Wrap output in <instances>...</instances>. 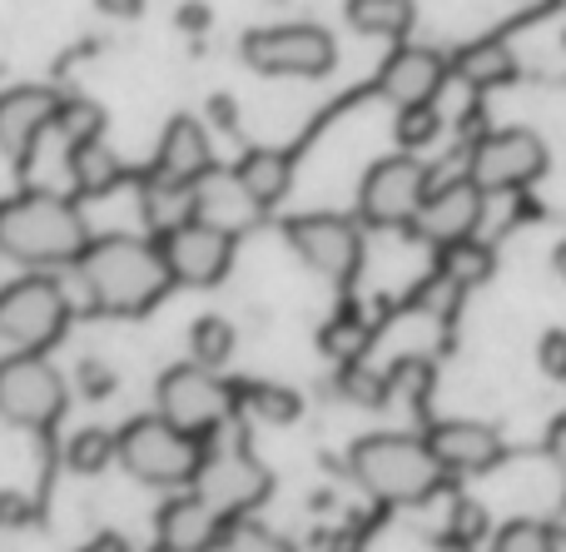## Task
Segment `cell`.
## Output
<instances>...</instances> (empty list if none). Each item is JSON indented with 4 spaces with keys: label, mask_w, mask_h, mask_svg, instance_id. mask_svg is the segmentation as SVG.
I'll return each mask as SVG.
<instances>
[{
    "label": "cell",
    "mask_w": 566,
    "mask_h": 552,
    "mask_svg": "<svg viewBox=\"0 0 566 552\" xmlns=\"http://www.w3.org/2000/svg\"><path fill=\"white\" fill-rule=\"evenodd\" d=\"M224 533H229V518L214 513L195 493H179L159 508V548L165 552H219Z\"/></svg>",
    "instance_id": "cell-20"
},
{
    "label": "cell",
    "mask_w": 566,
    "mask_h": 552,
    "mask_svg": "<svg viewBox=\"0 0 566 552\" xmlns=\"http://www.w3.org/2000/svg\"><path fill=\"white\" fill-rule=\"evenodd\" d=\"M65 169H70V185H75V195H109V189L119 185V175H125V165H119V155L105 145V139H85V145H70L65 155Z\"/></svg>",
    "instance_id": "cell-21"
},
{
    "label": "cell",
    "mask_w": 566,
    "mask_h": 552,
    "mask_svg": "<svg viewBox=\"0 0 566 552\" xmlns=\"http://www.w3.org/2000/svg\"><path fill=\"white\" fill-rule=\"evenodd\" d=\"M179 25H185V30H205L209 25V10L205 6H185V10H179Z\"/></svg>",
    "instance_id": "cell-40"
},
{
    "label": "cell",
    "mask_w": 566,
    "mask_h": 552,
    "mask_svg": "<svg viewBox=\"0 0 566 552\" xmlns=\"http://www.w3.org/2000/svg\"><path fill=\"white\" fill-rule=\"evenodd\" d=\"M492 269H497V254H492L488 244H478V239H462V244L442 249V279H448L452 289H478L492 279Z\"/></svg>",
    "instance_id": "cell-25"
},
{
    "label": "cell",
    "mask_w": 566,
    "mask_h": 552,
    "mask_svg": "<svg viewBox=\"0 0 566 552\" xmlns=\"http://www.w3.org/2000/svg\"><path fill=\"white\" fill-rule=\"evenodd\" d=\"M90 249V229L75 199L55 189H25V195L0 199V254L25 269H60L80 264Z\"/></svg>",
    "instance_id": "cell-2"
},
{
    "label": "cell",
    "mask_w": 566,
    "mask_h": 552,
    "mask_svg": "<svg viewBox=\"0 0 566 552\" xmlns=\"http://www.w3.org/2000/svg\"><path fill=\"white\" fill-rule=\"evenodd\" d=\"M214 169V145H209V129L195 115H175L159 135V155H155V189L159 195H179L189 199V189Z\"/></svg>",
    "instance_id": "cell-14"
},
{
    "label": "cell",
    "mask_w": 566,
    "mask_h": 552,
    "mask_svg": "<svg viewBox=\"0 0 566 552\" xmlns=\"http://www.w3.org/2000/svg\"><path fill=\"white\" fill-rule=\"evenodd\" d=\"M492 552H562V528L547 518H512L492 533Z\"/></svg>",
    "instance_id": "cell-26"
},
{
    "label": "cell",
    "mask_w": 566,
    "mask_h": 552,
    "mask_svg": "<svg viewBox=\"0 0 566 552\" xmlns=\"http://www.w3.org/2000/svg\"><path fill=\"white\" fill-rule=\"evenodd\" d=\"M428 448L438 454V464L448 473H488L502 458V434L492 424H478V418H448L428 434Z\"/></svg>",
    "instance_id": "cell-19"
},
{
    "label": "cell",
    "mask_w": 566,
    "mask_h": 552,
    "mask_svg": "<svg viewBox=\"0 0 566 552\" xmlns=\"http://www.w3.org/2000/svg\"><path fill=\"white\" fill-rule=\"evenodd\" d=\"M80 552H135V548H129L125 538H115V533H99V538H90Z\"/></svg>",
    "instance_id": "cell-39"
},
{
    "label": "cell",
    "mask_w": 566,
    "mask_h": 552,
    "mask_svg": "<svg viewBox=\"0 0 566 552\" xmlns=\"http://www.w3.org/2000/svg\"><path fill=\"white\" fill-rule=\"evenodd\" d=\"M70 404L65 374L50 364L45 354H10L0 358V418L10 428H30V434H45L60 424Z\"/></svg>",
    "instance_id": "cell-8"
},
{
    "label": "cell",
    "mask_w": 566,
    "mask_h": 552,
    "mask_svg": "<svg viewBox=\"0 0 566 552\" xmlns=\"http://www.w3.org/2000/svg\"><path fill=\"white\" fill-rule=\"evenodd\" d=\"M348 25L378 40H402L412 30V0H348Z\"/></svg>",
    "instance_id": "cell-23"
},
{
    "label": "cell",
    "mask_w": 566,
    "mask_h": 552,
    "mask_svg": "<svg viewBox=\"0 0 566 552\" xmlns=\"http://www.w3.org/2000/svg\"><path fill=\"white\" fill-rule=\"evenodd\" d=\"M482 209H488V195H482L468 175L448 179V185H432V195L422 199L418 219H412V235L438 244V249H452V244L478 235Z\"/></svg>",
    "instance_id": "cell-15"
},
{
    "label": "cell",
    "mask_w": 566,
    "mask_h": 552,
    "mask_svg": "<svg viewBox=\"0 0 566 552\" xmlns=\"http://www.w3.org/2000/svg\"><path fill=\"white\" fill-rule=\"evenodd\" d=\"M219 552H293V548H289L283 533H274V528L254 523V518H239V523H229Z\"/></svg>",
    "instance_id": "cell-32"
},
{
    "label": "cell",
    "mask_w": 566,
    "mask_h": 552,
    "mask_svg": "<svg viewBox=\"0 0 566 552\" xmlns=\"http://www.w3.org/2000/svg\"><path fill=\"white\" fill-rule=\"evenodd\" d=\"M234 175L244 179V189L254 195L259 209H274L293 185V159L283 155V149H249V155L234 165Z\"/></svg>",
    "instance_id": "cell-22"
},
{
    "label": "cell",
    "mask_w": 566,
    "mask_h": 552,
    "mask_svg": "<svg viewBox=\"0 0 566 552\" xmlns=\"http://www.w3.org/2000/svg\"><path fill=\"white\" fill-rule=\"evenodd\" d=\"M448 538L458 548H468V552H478L482 538H492V523H488V513H482V503H452V518H448Z\"/></svg>",
    "instance_id": "cell-34"
},
{
    "label": "cell",
    "mask_w": 566,
    "mask_h": 552,
    "mask_svg": "<svg viewBox=\"0 0 566 552\" xmlns=\"http://www.w3.org/2000/svg\"><path fill=\"white\" fill-rule=\"evenodd\" d=\"M338 388H343V398H353V404L378 408L382 398H388V374H378V368H368V364L353 358V364L338 374Z\"/></svg>",
    "instance_id": "cell-33"
},
{
    "label": "cell",
    "mask_w": 566,
    "mask_h": 552,
    "mask_svg": "<svg viewBox=\"0 0 566 552\" xmlns=\"http://www.w3.org/2000/svg\"><path fill=\"white\" fill-rule=\"evenodd\" d=\"M432 195V169L418 155H388L378 165H368L358 185V215L373 229H412L422 199Z\"/></svg>",
    "instance_id": "cell-10"
},
{
    "label": "cell",
    "mask_w": 566,
    "mask_h": 552,
    "mask_svg": "<svg viewBox=\"0 0 566 552\" xmlns=\"http://www.w3.org/2000/svg\"><path fill=\"white\" fill-rule=\"evenodd\" d=\"M537 364L552 384H566V329H547L537 344Z\"/></svg>",
    "instance_id": "cell-35"
},
{
    "label": "cell",
    "mask_w": 566,
    "mask_h": 552,
    "mask_svg": "<svg viewBox=\"0 0 566 552\" xmlns=\"http://www.w3.org/2000/svg\"><path fill=\"white\" fill-rule=\"evenodd\" d=\"M155 404H159V418H169L175 428H185V434H195L199 444H205L209 434H219V428L234 418L239 394L214 374V368L175 364L159 374Z\"/></svg>",
    "instance_id": "cell-7"
},
{
    "label": "cell",
    "mask_w": 566,
    "mask_h": 552,
    "mask_svg": "<svg viewBox=\"0 0 566 552\" xmlns=\"http://www.w3.org/2000/svg\"><path fill=\"white\" fill-rule=\"evenodd\" d=\"M159 254H165V264H169V279L195 284V289H209V284H219V279L229 274V264H234V235L209 229V225H199V219L185 215L179 225L165 229Z\"/></svg>",
    "instance_id": "cell-13"
},
{
    "label": "cell",
    "mask_w": 566,
    "mask_h": 552,
    "mask_svg": "<svg viewBox=\"0 0 566 552\" xmlns=\"http://www.w3.org/2000/svg\"><path fill=\"white\" fill-rule=\"evenodd\" d=\"M80 284H85L90 304L105 309V314H145L155 309L159 299L169 294V264L159 254V244L135 235H105V239H90V249L80 254L75 264Z\"/></svg>",
    "instance_id": "cell-1"
},
{
    "label": "cell",
    "mask_w": 566,
    "mask_h": 552,
    "mask_svg": "<svg viewBox=\"0 0 566 552\" xmlns=\"http://www.w3.org/2000/svg\"><path fill=\"white\" fill-rule=\"evenodd\" d=\"M547 458L557 464V473H566V414L552 418V428H547Z\"/></svg>",
    "instance_id": "cell-37"
},
{
    "label": "cell",
    "mask_w": 566,
    "mask_h": 552,
    "mask_svg": "<svg viewBox=\"0 0 566 552\" xmlns=\"http://www.w3.org/2000/svg\"><path fill=\"white\" fill-rule=\"evenodd\" d=\"M234 348H239V334H234V324H229V319L205 314V319H195V324H189V364L214 368V374H219V368L234 358Z\"/></svg>",
    "instance_id": "cell-24"
},
{
    "label": "cell",
    "mask_w": 566,
    "mask_h": 552,
    "mask_svg": "<svg viewBox=\"0 0 566 552\" xmlns=\"http://www.w3.org/2000/svg\"><path fill=\"white\" fill-rule=\"evenodd\" d=\"M60 129L70 135V145H85V139H105V105L85 95H65L60 100Z\"/></svg>",
    "instance_id": "cell-29"
},
{
    "label": "cell",
    "mask_w": 566,
    "mask_h": 552,
    "mask_svg": "<svg viewBox=\"0 0 566 552\" xmlns=\"http://www.w3.org/2000/svg\"><path fill=\"white\" fill-rule=\"evenodd\" d=\"M458 70H462V80L468 85H478V90H488V85H502V80L512 75V50L507 45H472V50H462V60H458Z\"/></svg>",
    "instance_id": "cell-28"
},
{
    "label": "cell",
    "mask_w": 566,
    "mask_h": 552,
    "mask_svg": "<svg viewBox=\"0 0 566 552\" xmlns=\"http://www.w3.org/2000/svg\"><path fill=\"white\" fill-rule=\"evenodd\" d=\"M269 488H274V478H269V468L259 464L249 448H205L189 493L205 498V503L214 508V513H224L229 523H239L244 513H254V508L264 503Z\"/></svg>",
    "instance_id": "cell-11"
},
{
    "label": "cell",
    "mask_w": 566,
    "mask_h": 552,
    "mask_svg": "<svg viewBox=\"0 0 566 552\" xmlns=\"http://www.w3.org/2000/svg\"><path fill=\"white\" fill-rule=\"evenodd\" d=\"M239 55L249 70L259 75H279V80H318L338 65V40L323 25L293 20V25H259L239 40Z\"/></svg>",
    "instance_id": "cell-6"
},
{
    "label": "cell",
    "mask_w": 566,
    "mask_h": 552,
    "mask_svg": "<svg viewBox=\"0 0 566 552\" xmlns=\"http://www.w3.org/2000/svg\"><path fill=\"white\" fill-rule=\"evenodd\" d=\"M199 458H205V444L159 414L129 418L119 428L115 464L145 488H189L199 473Z\"/></svg>",
    "instance_id": "cell-4"
},
{
    "label": "cell",
    "mask_w": 566,
    "mask_h": 552,
    "mask_svg": "<svg viewBox=\"0 0 566 552\" xmlns=\"http://www.w3.org/2000/svg\"><path fill=\"white\" fill-rule=\"evenodd\" d=\"M185 209H189V219H199V225H209V229H224V235H234V239L244 235V229H254L259 215H264V209L254 205V195L244 189V179L219 165L189 189Z\"/></svg>",
    "instance_id": "cell-17"
},
{
    "label": "cell",
    "mask_w": 566,
    "mask_h": 552,
    "mask_svg": "<svg viewBox=\"0 0 566 552\" xmlns=\"http://www.w3.org/2000/svg\"><path fill=\"white\" fill-rule=\"evenodd\" d=\"M552 269H557V274L566 279V239H562V244H557V249H552Z\"/></svg>",
    "instance_id": "cell-41"
},
{
    "label": "cell",
    "mask_w": 566,
    "mask_h": 552,
    "mask_svg": "<svg viewBox=\"0 0 566 552\" xmlns=\"http://www.w3.org/2000/svg\"><path fill=\"white\" fill-rule=\"evenodd\" d=\"M438 135H442V115H438V105L398 110V145H402V155H418V149H428Z\"/></svg>",
    "instance_id": "cell-31"
},
{
    "label": "cell",
    "mask_w": 566,
    "mask_h": 552,
    "mask_svg": "<svg viewBox=\"0 0 566 552\" xmlns=\"http://www.w3.org/2000/svg\"><path fill=\"white\" fill-rule=\"evenodd\" d=\"M562 50H566V30H562Z\"/></svg>",
    "instance_id": "cell-42"
},
{
    "label": "cell",
    "mask_w": 566,
    "mask_h": 552,
    "mask_svg": "<svg viewBox=\"0 0 566 552\" xmlns=\"http://www.w3.org/2000/svg\"><path fill=\"white\" fill-rule=\"evenodd\" d=\"M244 404H249V414H259L264 424H293V418L303 414V398L293 394V388H283V384L244 388Z\"/></svg>",
    "instance_id": "cell-30"
},
{
    "label": "cell",
    "mask_w": 566,
    "mask_h": 552,
    "mask_svg": "<svg viewBox=\"0 0 566 552\" xmlns=\"http://www.w3.org/2000/svg\"><path fill=\"white\" fill-rule=\"evenodd\" d=\"M283 239L313 274L333 284H348L363 264V229L348 215H293L283 225Z\"/></svg>",
    "instance_id": "cell-12"
},
{
    "label": "cell",
    "mask_w": 566,
    "mask_h": 552,
    "mask_svg": "<svg viewBox=\"0 0 566 552\" xmlns=\"http://www.w3.org/2000/svg\"><path fill=\"white\" fill-rule=\"evenodd\" d=\"M80 384H85L90 398H105L109 388H115V374H109L105 364H95V358H90V364H80Z\"/></svg>",
    "instance_id": "cell-36"
},
{
    "label": "cell",
    "mask_w": 566,
    "mask_h": 552,
    "mask_svg": "<svg viewBox=\"0 0 566 552\" xmlns=\"http://www.w3.org/2000/svg\"><path fill=\"white\" fill-rule=\"evenodd\" d=\"M448 80V60L428 45H398L378 70V95H388L398 110L432 105Z\"/></svg>",
    "instance_id": "cell-18"
},
{
    "label": "cell",
    "mask_w": 566,
    "mask_h": 552,
    "mask_svg": "<svg viewBox=\"0 0 566 552\" xmlns=\"http://www.w3.org/2000/svg\"><path fill=\"white\" fill-rule=\"evenodd\" d=\"M70 324V299L50 274H20L0 289V344L10 354H45Z\"/></svg>",
    "instance_id": "cell-5"
},
{
    "label": "cell",
    "mask_w": 566,
    "mask_h": 552,
    "mask_svg": "<svg viewBox=\"0 0 566 552\" xmlns=\"http://www.w3.org/2000/svg\"><path fill=\"white\" fill-rule=\"evenodd\" d=\"M159 552H165V548H159Z\"/></svg>",
    "instance_id": "cell-43"
},
{
    "label": "cell",
    "mask_w": 566,
    "mask_h": 552,
    "mask_svg": "<svg viewBox=\"0 0 566 552\" xmlns=\"http://www.w3.org/2000/svg\"><path fill=\"white\" fill-rule=\"evenodd\" d=\"M348 473L358 478L363 493H373L378 503H392V508L428 503V498L448 483V468L438 464L428 438H412V434L358 438V444L348 448Z\"/></svg>",
    "instance_id": "cell-3"
},
{
    "label": "cell",
    "mask_w": 566,
    "mask_h": 552,
    "mask_svg": "<svg viewBox=\"0 0 566 552\" xmlns=\"http://www.w3.org/2000/svg\"><path fill=\"white\" fill-rule=\"evenodd\" d=\"M547 175V145L542 135L512 125V129H488L478 135L468 155V179L482 195H517V189L537 185Z\"/></svg>",
    "instance_id": "cell-9"
},
{
    "label": "cell",
    "mask_w": 566,
    "mask_h": 552,
    "mask_svg": "<svg viewBox=\"0 0 566 552\" xmlns=\"http://www.w3.org/2000/svg\"><path fill=\"white\" fill-rule=\"evenodd\" d=\"M115 448L119 434H109V428H75L65 444V468L70 473H99L115 464Z\"/></svg>",
    "instance_id": "cell-27"
},
{
    "label": "cell",
    "mask_w": 566,
    "mask_h": 552,
    "mask_svg": "<svg viewBox=\"0 0 566 552\" xmlns=\"http://www.w3.org/2000/svg\"><path fill=\"white\" fill-rule=\"evenodd\" d=\"M99 15H115V20H135L145 15V0H95Z\"/></svg>",
    "instance_id": "cell-38"
},
{
    "label": "cell",
    "mask_w": 566,
    "mask_h": 552,
    "mask_svg": "<svg viewBox=\"0 0 566 552\" xmlns=\"http://www.w3.org/2000/svg\"><path fill=\"white\" fill-rule=\"evenodd\" d=\"M60 100H65V95H55L50 85H15V90H6V95H0V155H10L20 165V159L40 145V135H45V129H55Z\"/></svg>",
    "instance_id": "cell-16"
}]
</instances>
